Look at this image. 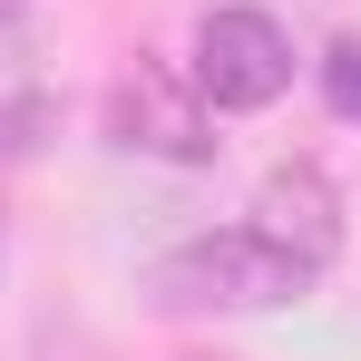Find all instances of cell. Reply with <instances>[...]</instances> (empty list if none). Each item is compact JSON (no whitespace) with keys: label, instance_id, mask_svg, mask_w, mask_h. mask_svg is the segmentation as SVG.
Segmentation results:
<instances>
[{"label":"cell","instance_id":"cell-4","mask_svg":"<svg viewBox=\"0 0 361 361\" xmlns=\"http://www.w3.org/2000/svg\"><path fill=\"white\" fill-rule=\"evenodd\" d=\"M254 235L283 244L302 274L322 283L332 254H342V195H332V176L322 166H274V176L254 185Z\"/></svg>","mask_w":361,"mask_h":361},{"label":"cell","instance_id":"cell-6","mask_svg":"<svg viewBox=\"0 0 361 361\" xmlns=\"http://www.w3.org/2000/svg\"><path fill=\"white\" fill-rule=\"evenodd\" d=\"M322 98H332V118L361 127V30H342V39L322 49Z\"/></svg>","mask_w":361,"mask_h":361},{"label":"cell","instance_id":"cell-2","mask_svg":"<svg viewBox=\"0 0 361 361\" xmlns=\"http://www.w3.org/2000/svg\"><path fill=\"white\" fill-rule=\"evenodd\" d=\"M293 88V30L254 0H225L195 20V98L215 118H244V108H274Z\"/></svg>","mask_w":361,"mask_h":361},{"label":"cell","instance_id":"cell-3","mask_svg":"<svg viewBox=\"0 0 361 361\" xmlns=\"http://www.w3.org/2000/svg\"><path fill=\"white\" fill-rule=\"evenodd\" d=\"M108 137H118L127 157H157V166H205L215 157V118H205L195 78H176V68L147 59V49L108 88Z\"/></svg>","mask_w":361,"mask_h":361},{"label":"cell","instance_id":"cell-7","mask_svg":"<svg viewBox=\"0 0 361 361\" xmlns=\"http://www.w3.org/2000/svg\"><path fill=\"white\" fill-rule=\"evenodd\" d=\"M0 20H20V0H0Z\"/></svg>","mask_w":361,"mask_h":361},{"label":"cell","instance_id":"cell-5","mask_svg":"<svg viewBox=\"0 0 361 361\" xmlns=\"http://www.w3.org/2000/svg\"><path fill=\"white\" fill-rule=\"evenodd\" d=\"M59 127V78H49V49L30 20H0V166L39 157Z\"/></svg>","mask_w":361,"mask_h":361},{"label":"cell","instance_id":"cell-1","mask_svg":"<svg viewBox=\"0 0 361 361\" xmlns=\"http://www.w3.org/2000/svg\"><path fill=\"white\" fill-rule=\"evenodd\" d=\"M157 293L185 302V312H274V302L312 293V274H302L283 244H264L254 225H215V235L176 244L157 264Z\"/></svg>","mask_w":361,"mask_h":361}]
</instances>
